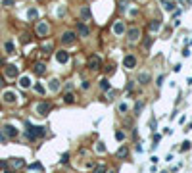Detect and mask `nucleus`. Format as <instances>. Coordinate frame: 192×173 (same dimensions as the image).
Listing matches in <instances>:
<instances>
[{
  "label": "nucleus",
  "mask_w": 192,
  "mask_h": 173,
  "mask_svg": "<svg viewBox=\"0 0 192 173\" xmlns=\"http://www.w3.org/2000/svg\"><path fill=\"white\" fill-rule=\"evenodd\" d=\"M115 139H117V141H123V139H125V133H123V131H117V133H115Z\"/></svg>",
  "instance_id": "c85d7f7f"
},
{
  "label": "nucleus",
  "mask_w": 192,
  "mask_h": 173,
  "mask_svg": "<svg viewBox=\"0 0 192 173\" xmlns=\"http://www.w3.org/2000/svg\"><path fill=\"white\" fill-rule=\"evenodd\" d=\"M127 39H129V43H137L138 39H140V29L138 27H133V29H129V33H127Z\"/></svg>",
  "instance_id": "6e6552de"
},
{
  "label": "nucleus",
  "mask_w": 192,
  "mask_h": 173,
  "mask_svg": "<svg viewBox=\"0 0 192 173\" xmlns=\"http://www.w3.org/2000/svg\"><path fill=\"white\" fill-rule=\"evenodd\" d=\"M163 173H165V171H163Z\"/></svg>",
  "instance_id": "58836bf2"
},
{
  "label": "nucleus",
  "mask_w": 192,
  "mask_h": 173,
  "mask_svg": "<svg viewBox=\"0 0 192 173\" xmlns=\"http://www.w3.org/2000/svg\"><path fill=\"white\" fill-rule=\"evenodd\" d=\"M163 8H165L167 12H171V10L175 8V4H173V2H163Z\"/></svg>",
  "instance_id": "cd10ccee"
},
{
  "label": "nucleus",
  "mask_w": 192,
  "mask_h": 173,
  "mask_svg": "<svg viewBox=\"0 0 192 173\" xmlns=\"http://www.w3.org/2000/svg\"><path fill=\"white\" fill-rule=\"evenodd\" d=\"M75 40H77V35L73 31H65L64 35H62V43L64 44H73Z\"/></svg>",
  "instance_id": "423d86ee"
},
{
  "label": "nucleus",
  "mask_w": 192,
  "mask_h": 173,
  "mask_svg": "<svg viewBox=\"0 0 192 173\" xmlns=\"http://www.w3.org/2000/svg\"><path fill=\"white\" fill-rule=\"evenodd\" d=\"M4 73H6V77H10V79H14V77H18L19 75V71H18V67L15 65H6V69H4Z\"/></svg>",
  "instance_id": "9d476101"
},
{
  "label": "nucleus",
  "mask_w": 192,
  "mask_h": 173,
  "mask_svg": "<svg viewBox=\"0 0 192 173\" xmlns=\"http://www.w3.org/2000/svg\"><path fill=\"white\" fill-rule=\"evenodd\" d=\"M2 85H4V79H2V77H0V89H2Z\"/></svg>",
  "instance_id": "c9c22d12"
},
{
  "label": "nucleus",
  "mask_w": 192,
  "mask_h": 173,
  "mask_svg": "<svg viewBox=\"0 0 192 173\" xmlns=\"http://www.w3.org/2000/svg\"><path fill=\"white\" fill-rule=\"evenodd\" d=\"M92 173H106V166H102V163H98V166L94 167V171Z\"/></svg>",
  "instance_id": "b1692460"
},
{
  "label": "nucleus",
  "mask_w": 192,
  "mask_h": 173,
  "mask_svg": "<svg viewBox=\"0 0 192 173\" xmlns=\"http://www.w3.org/2000/svg\"><path fill=\"white\" fill-rule=\"evenodd\" d=\"M138 83H140V85H146V83H148V81H150V73L148 71H142V73H138Z\"/></svg>",
  "instance_id": "dca6fc26"
},
{
  "label": "nucleus",
  "mask_w": 192,
  "mask_h": 173,
  "mask_svg": "<svg viewBox=\"0 0 192 173\" xmlns=\"http://www.w3.org/2000/svg\"><path fill=\"white\" fill-rule=\"evenodd\" d=\"M25 127H27V139H29V141H35V139H39V137H44V127H35V125H31L29 121L25 123Z\"/></svg>",
  "instance_id": "f257e3e1"
},
{
  "label": "nucleus",
  "mask_w": 192,
  "mask_h": 173,
  "mask_svg": "<svg viewBox=\"0 0 192 173\" xmlns=\"http://www.w3.org/2000/svg\"><path fill=\"white\" fill-rule=\"evenodd\" d=\"M48 89H50L52 92H58V90H60V79H56V77H54V79H50V81H48Z\"/></svg>",
  "instance_id": "4468645a"
},
{
  "label": "nucleus",
  "mask_w": 192,
  "mask_h": 173,
  "mask_svg": "<svg viewBox=\"0 0 192 173\" xmlns=\"http://www.w3.org/2000/svg\"><path fill=\"white\" fill-rule=\"evenodd\" d=\"M160 27H161L160 21H152V23H150V31H158Z\"/></svg>",
  "instance_id": "393cba45"
},
{
  "label": "nucleus",
  "mask_w": 192,
  "mask_h": 173,
  "mask_svg": "<svg viewBox=\"0 0 192 173\" xmlns=\"http://www.w3.org/2000/svg\"><path fill=\"white\" fill-rule=\"evenodd\" d=\"M35 92H37V94H44V86L40 85V83H37V85H35Z\"/></svg>",
  "instance_id": "bb28decb"
},
{
  "label": "nucleus",
  "mask_w": 192,
  "mask_h": 173,
  "mask_svg": "<svg viewBox=\"0 0 192 173\" xmlns=\"http://www.w3.org/2000/svg\"><path fill=\"white\" fill-rule=\"evenodd\" d=\"M2 131H4V135H6L8 139H15V137H18V133H19V131L15 129L14 125H10V123H6V125L2 127Z\"/></svg>",
  "instance_id": "7ed1b4c3"
},
{
  "label": "nucleus",
  "mask_w": 192,
  "mask_h": 173,
  "mask_svg": "<svg viewBox=\"0 0 192 173\" xmlns=\"http://www.w3.org/2000/svg\"><path fill=\"white\" fill-rule=\"evenodd\" d=\"M81 15H83V19H88L91 18V10H88V8H83V10H81Z\"/></svg>",
  "instance_id": "5701e85b"
},
{
  "label": "nucleus",
  "mask_w": 192,
  "mask_h": 173,
  "mask_svg": "<svg viewBox=\"0 0 192 173\" xmlns=\"http://www.w3.org/2000/svg\"><path fill=\"white\" fill-rule=\"evenodd\" d=\"M129 154V150H127V146H121L119 150H117V156H119V158H125V156Z\"/></svg>",
  "instance_id": "4be33fe9"
},
{
  "label": "nucleus",
  "mask_w": 192,
  "mask_h": 173,
  "mask_svg": "<svg viewBox=\"0 0 192 173\" xmlns=\"http://www.w3.org/2000/svg\"><path fill=\"white\" fill-rule=\"evenodd\" d=\"M44 71H46V65H44V64H40V62H39V64H35V73H37V75H44Z\"/></svg>",
  "instance_id": "f3484780"
},
{
  "label": "nucleus",
  "mask_w": 192,
  "mask_h": 173,
  "mask_svg": "<svg viewBox=\"0 0 192 173\" xmlns=\"http://www.w3.org/2000/svg\"><path fill=\"white\" fill-rule=\"evenodd\" d=\"M4 48H6L8 54H14V50H15V46H14V43H12V40H8V43L4 44Z\"/></svg>",
  "instance_id": "a211bd4d"
},
{
  "label": "nucleus",
  "mask_w": 192,
  "mask_h": 173,
  "mask_svg": "<svg viewBox=\"0 0 192 173\" xmlns=\"http://www.w3.org/2000/svg\"><path fill=\"white\" fill-rule=\"evenodd\" d=\"M100 89L102 90H110V81L108 79H100Z\"/></svg>",
  "instance_id": "412c9836"
},
{
  "label": "nucleus",
  "mask_w": 192,
  "mask_h": 173,
  "mask_svg": "<svg viewBox=\"0 0 192 173\" xmlns=\"http://www.w3.org/2000/svg\"><path fill=\"white\" fill-rule=\"evenodd\" d=\"M123 65H125L127 69H133L134 65H137V58H134L133 54H127V56L123 58Z\"/></svg>",
  "instance_id": "1a4fd4ad"
},
{
  "label": "nucleus",
  "mask_w": 192,
  "mask_h": 173,
  "mask_svg": "<svg viewBox=\"0 0 192 173\" xmlns=\"http://www.w3.org/2000/svg\"><path fill=\"white\" fill-rule=\"evenodd\" d=\"M48 33H50V27H48V23H46V21L37 23V35H39V37H46Z\"/></svg>",
  "instance_id": "39448f33"
},
{
  "label": "nucleus",
  "mask_w": 192,
  "mask_h": 173,
  "mask_svg": "<svg viewBox=\"0 0 192 173\" xmlns=\"http://www.w3.org/2000/svg\"><path fill=\"white\" fill-rule=\"evenodd\" d=\"M119 112H127V104H119Z\"/></svg>",
  "instance_id": "72a5a7b5"
},
{
  "label": "nucleus",
  "mask_w": 192,
  "mask_h": 173,
  "mask_svg": "<svg viewBox=\"0 0 192 173\" xmlns=\"http://www.w3.org/2000/svg\"><path fill=\"white\" fill-rule=\"evenodd\" d=\"M4 6H14V0H4Z\"/></svg>",
  "instance_id": "f704fd0d"
},
{
  "label": "nucleus",
  "mask_w": 192,
  "mask_h": 173,
  "mask_svg": "<svg viewBox=\"0 0 192 173\" xmlns=\"http://www.w3.org/2000/svg\"><path fill=\"white\" fill-rule=\"evenodd\" d=\"M100 65H102V60H100V56H91V58H88V60H87V67L88 69H92V71H96V69L98 67H100Z\"/></svg>",
  "instance_id": "f03ea898"
},
{
  "label": "nucleus",
  "mask_w": 192,
  "mask_h": 173,
  "mask_svg": "<svg viewBox=\"0 0 192 173\" xmlns=\"http://www.w3.org/2000/svg\"><path fill=\"white\" fill-rule=\"evenodd\" d=\"M19 86H21V89H29V86H31V77L29 75L19 77Z\"/></svg>",
  "instance_id": "2eb2a0df"
},
{
  "label": "nucleus",
  "mask_w": 192,
  "mask_h": 173,
  "mask_svg": "<svg viewBox=\"0 0 192 173\" xmlns=\"http://www.w3.org/2000/svg\"><path fill=\"white\" fill-rule=\"evenodd\" d=\"M112 31L115 33V35H123V33H125V25H123V21H115V23H113V27H112Z\"/></svg>",
  "instance_id": "ddd939ff"
},
{
  "label": "nucleus",
  "mask_w": 192,
  "mask_h": 173,
  "mask_svg": "<svg viewBox=\"0 0 192 173\" xmlns=\"http://www.w3.org/2000/svg\"><path fill=\"white\" fill-rule=\"evenodd\" d=\"M27 15H29V19H35V18H37V15H39V12H37V10H35V8H31V10H29V12H27Z\"/></svg>",
  "instance_id": "a878e982"
},
{
  "label": "nucleus",
  "mask_w": 192,
  "mask_h": 173,
  "mask_svg": "<svg viewBox=\"0 0 192 173\" xmlns=\"http://www.w3.org/2000/svg\"><path fill=\"white\" fill-rule=\"evenodd\" d=\"M110 173H117V171H110Z\"/></svg>",
  "instance_id": "4c0bfd02"
},
{
  "label": "nucleus",
  "mask_w": 192,
  "mask_h": 173,
  "mask_svg": "<svg viewBox=\"0 0 192 173\" xmlns=\"http://www.w3.org/2000/svg\"><path fill=\"white\" fill-rule=\"evenodd\" d=\"M64 102L65 104H73V102H75V96H73V92H67L64 96Z\"/></svg>",
  "instance_id": "6ab92c4d"
},
{
  "label": "nucleus",
  "mask_w": 192,
  "mask_h": 173,
  "mask_svg": "<svg viewBox=\"0 0 192 173\" xmlns=\"http://www.w3.org/2000/svg\"><path fill=\"white\" fill-rule=\"evenodd\" d=\"M77 33H79V37H88V35H91V29L85 25L83 21H79V23H77Z\"/></svg>",
  "instance_id": "9b49d317"
},
{
  "label": "nucleus",
  "mask_w": 192,
  "mask_h": 173,
  "mask_svg": "<svg viewBox=\"0 0 192 173\" xmlns=\"http://www.w3.org/2000/svg\"><path fill=\"white\" fill-rule=\"evenodd\" d=\"M2 100L6 102V104H15V102H18V94H15L14 90H6V92L2 94Z\"/></svg>",
  "instance_id": "20e7f679"
},
{
  "label": "nucleus",
  "mask_w": 192,
  "mask_h": 173,
  "mask_svg": "<svg viewBox=\"0 0 192 173\" xmlns=\"http://www.w3.org/2000/svg\"><path fill=\"white\" fill-rule=\"evenodd\" d=\"M56 60H58L60 64H67V62H69V52L58 50V52H56Z\"/></svg>",
  "instance_id": "f8f14e48"
},
{
  "label": "nucleus",
  "mask_w": 192,
  "mask_h": 173,
  "mask_svg": "<svg viewBox=\"0 0 192 173\" xmlns=\"http://www.w3.org/2000/svg\"><path fill=\"white\" fill-rule=\"evenodd\" d=\"M35 110H37L39 115H48V112H50V104H48V102H39Z\"/></svg>",
  "instance_id": "0eeeda50"
},
{
  "label": "nucleus",
  "mask_w": 192,
  "mask_h": 173,
  "mask_svg": "<svg viewBox=\"0 0 192 173\" xmlns=\"http://www.w3.org/2000/svg\"><path fill=\"white\" fill-rule=\"evenodd\" d=\"M96 150H98V152H106V146H104L102 142H98V144H96Z\"/></svg>",
  "instance_id": "2f4dec72"
},
{
  "label": "nucleus",
  "mask_w": 192,
  "mask_h": 173,
  "mask_svg": "<svg viewBox=\"0 0 192 173\" xmlns=\"http://www.w3.org/2000/svg\"><path fill=\"white\" fill-rule=\"evenodd\" d=\"M29 169H42V166H40V163L37 162V163H31V166H29Z\"/></svg>",
  "instance_id": "7c9ffc66"
},
{
  "label": "nucleus",
  "mask_w": 192,
  "mask_h": 173,
  "mask_svg": "<svg viewBox=\"0 0 192 173\" xmlns=\"http://www.w3.org/2000/svg\"><path fill=\"white\" fill-rule=\"evenodd\" d=\"M12 163H14V167H23V166H25V162H23L21 158H14V160H12Z\"/></svg>",
  "instance_id": "aec40b11"
},
{
  "label": "nucleus",
  "mask_w": 192,
  "mask_h": 173,
  "mask_svg": "<svg viewBox=\"0 0 192 173\" xmlns=\"http://www.w3.org/2000/svg\"><path fill=\"white\" fill-rule=\"evenodd\" d=\"M4 173H15V171H10V169H6V171H4Z\"/></svg>",
  "instance_id": "e433bc0d"
},
{
  "label": "nucleus",
  "mask_w": 192,
  "mask_h": 173,
  "mask_svg": "<svg viewBox=\"0 0 192 173\" xmlns=\"http://www.w3.org/2000/svg\"><path fill=\"white\" fill-rule=\"evenodd\" d=\"M158 86H161L163 85V75H160V77H158V83H156Z\"/></svg>",
  "instance_id": "473e14b6"
},
{
  "label": "nucleus",
  "mask_w": 192,
  "mask_h": 173,
  "mask_svg": "<svg viewBox=\"0 0 192 173\" xmlns=\"http://www.w3.org/2000/svg\"><path fill=\"white\" fill-rule=\"evenodd\" d=\"M188 148H190V142H188V141H185V142H183V146H181V150H183V152H186Z\"/></svg>",
  "instance_id": "c756f323"
}]
</instances>
